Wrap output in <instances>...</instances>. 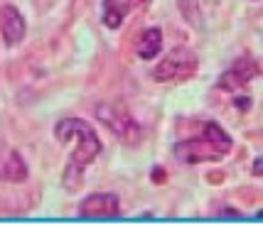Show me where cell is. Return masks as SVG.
<instances>
[{
  "mask_svg": "<svg viewBox=\"0 0 263 228\" xmlns=\"http://www.w3.org/2000/svg\"><path fill=\"white\" fill-rule=\"evenodd\" d=\"M54 137L59 142H64L71 148L69 155V164L64 170V186L67 189H77L84 179V170L91 164L99 152H101V140L96 135L89 123L77 120V118H67V120H59L54 126Z\"/></svg>",
  "mask_w": 263,
  "mask_h": 228,
  "instance_id": "1",
  "label": "cell"
},
{
  "mask_svg": "<svg viewBox=\"0 0 263 228\" xmlns=\"http://www.w3.org/2000/svg\"><path fill=\"white\" fill-rule=\"evenodd\" d=\"M234 148L231 135L217 123H206L202 135L182 140L175 145V155L187 164H197V162H217L227 157Z\"/></svg>",
  "mask_w": 263,
  "mask_h": 228,
  "instance_id": "2",
  "label": "cell"
},
{
  "mask_svg": "<svg viewBox=\"0 0 263 228\" xmlns=\"http://www.w3.org/2000/svg\"><path fill=\"white\" fill-rule=\"evenodd\" d=\"M199 61L197 54L187 47H175L172 52H167L162 61H158V67L153 69V76L158 81H182L190 79L197 71Z\"/></svg>",
  "mask_w": 263,
  "mask_h": 228,
  "instance_id": "3",
  "label": "cell"
},
{
  "mask_svg": "<svg viewBox=\"0 0 263 228\" xmlns=\"http://www.w3.org/2000/svg\"><path fill=\"white\" fill-rule=\"evenodd\" d=\"M96 115H99V120H101L103 126L108 128L116 137H121L123 142H136L138 137H140V128L138 123L133 120V115L128 113L123 106H116V103H101L99 108H96Z\"/></svg>",
  "mask_w": 263,
  "mask_h": 228,
  "instance_id": "4",
  "label": "cell"
},
{
  "mask_svg": "<svg viewBox=\"0 0 263 228\" xmlns=\"http://www.w3.org/2000/svg\"><path fill=\"white\" fill-rule=\"evenodd\" d=\"M121 214V199L116 194H89L79 204L81 218H111Z\"/></svg>",
  "mask_w": 263,
  "mask_h": 228,
  "instance_id": "5",
  "label": "cell"
},
{
  "mask_svg": "<svg viewBox=\"0 0 263 228\" xmlns=\"http://www.w3.org/2000/svg\"><path fill=\"white\" fill-rule=\"evenodd\" d=\"M25 32H27V25H25V17L20 15L17 8L12 5H3L0 8V34L8 45H17L25 39Z\"/></svg>",
  "mask_w": 263,
  "mask_h": 228,
  "instance_id": "6",
  "label": "cell"
},
{
  "mask_svg": "<svg viewBox=\"0 0 263 228\" xmlns=\"http://www.w3.org/2000/svg\"><path fill=\"white\" fill-rule=\"evenodd\" d=\"M256 74H258L256 61H251L249 57H243V59H239L229 71H224V76H221V81H219V86H221L224 91H236V89H243Z\"/></svg>",
  "mask_w": 263,
  "mask_h": 228,
  "instance_id": "7",
  "label": "cell"
},
{
  "mask_svg": "<svg viewBox=\"0 0 263 228\" xmlns=\"http://www.w3.org/2000/svg\"><path fill=\"white\" fill-rule=\"evenodd\" d=\"M162 47V32L158 27H150L143 32L140 42H138V57L140 59H155Z\"/></svg>",
  "mask_w": 263,
  "mask_h": 228,
  "instance_id": "8",
  "label": "cell"
},
{
  "mask_svg": "<svg viewBox=\"0 0 263 228\" xmlns=\"http://www.w3.org/2000/svg\"><path fill=\"white\" fill-rule=\"evenodd\" d=\"M126 17V5H121V0H103V23L111 30H118Z\"/></svg>",
  "mask_w": 263,
  "mask_h": 228,
  "instance_id": "9",
  "label": "cell"
},
{
  "mask_svg": "<svg viewBox=\"0 0 263 228\" xmlns=\"http://www.w3.org/2000/svg\"><path fill=\"white\" fill-rule=\"evenodd\" d=\"M3 177L10 179V182H25V179H27V167H25L23 157H20L17 152H10V160L5 162Z\"/></svg>",
  "mask_w": 263,
  "mask_h": 228,
  "instance_id": "10",
  "label": "cell"
},
{
  "mask_svg": "<svg viewBox=\"0 0 263 228\" xmlns=\"http://www.w3.org/2000/svg\"><path fill=\"white\" fill-rule=\"evenodd\" d=\"M253 174H256V177H263V157H256V162H253Z\"/></svg>",
  "mask_w": 263,
  "mask_h": 228,
  "instance_id": "11",
  "label": "cell"
}]
</instances>
